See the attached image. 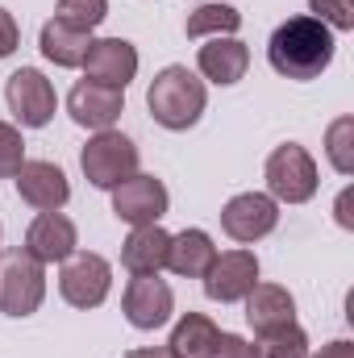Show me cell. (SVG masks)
<instances>
[{
  "mask_svg": "<svg viewBox=\"0 0 354 358\" xmlns=\"http://www.w3.org/2000/svg\"><path fill=\"white\" fill-rule=\"evenodd\" d=\"M196 67H200L204 80L229 88V84H238V80L246 76L250 50H246V42H238V38H208V42L196 50Z\"/></svg>",
  "mask_w": 354,
  "mask_h": 358,
  "instance_id": "16",
  "label": "cell"
},
{
  "mask_svg": "<svg viewBox=\"0 0 354 358\" xmlns=\"http://www.w3.org/2000/svg\"><path fill=\"white\" fill-rule=\"evenodd\" d=\"M238 25H242V13L234 4H213L208 0V4H200V8L187 13L183 34L187 38H234Z\"/></svg>",
  "mask_w": 354,
  "mask_h": 358,
  "instance_id": "22",
  "label": "cell"
},
{
  "mask_svg": "<svg viewBox=\"0 0 354 358\" xmlns=\"http://www.w3.org/2000/svg\"><path fill=\"white\" fill-rule=\"evenodd\" d=\"M317 163L304 146L296 142H283L271 150L267 159V196L275 204H304L317 196Z\"/></svg>",
  "mask_w": 354,
  "mask_h": 358,
  "instance_id": "3",
  "label": "cell"
},
{
  "mask_svg": "<svg viewBox=\"0 0 354 358\" xmlns=\"http://www.w3.org/2000/svg\"><path fill=\"white\" fill-rule=\"evenodd\" d=\"M121 308L134 329H163L176 313V292L159 275H134L121 296Z\"/></svg>",
  "mask_w": 354,
  "mask_h": 358,
  "instance_id": "9",
  "label": "cell"
},
{
  "mask_svg": "<svg viewBox=\"0 0 354 358\" xmlns=\"http://www.w3.org/2000/svg\"><path fill=\"white\" fill-rule=\"evenodd\" d=\"M21 42V29H17V17L8 8H0V59H8Z\"/></svg>",
  "mask_w": 354,
  "mask_h": 358,
  "instance_id": "29",
  "label": "cell"
},
{
  "mask_svg": "<svg viewBox=\"0 0 354 358\" xmlns=\"http://www.w3.org/2000/svg\"><path fill=\"white\" fill-rule=\"evenodd\" d=\"M309 8H313V17L317 21H325L330 29H354V0H309Z\"/></svg>",
  "mask_w": 354,
  "mask_h": 358,
  "instance_id": "27",
  "label": "cell"
},
{
  "mask_svg": "<svg viewBox=\"0 0 354 358\" xmlns=\"http://www.w3.org/2000/svg\"><path fill=\"white\" fill-rule=\"evenodd\" d=\"M55 17L92 34V29L108 17V0H59V13H55Z\"/></svg>",
  "mask_w": 354,
  "mask_h": 358,
  "instance_id": "25",
  "label": "cell"
},
{
  "mask_svg": "<svg viewBox=\"0 0 354 358\" xmlns=\"http://www.w3.org/2000/svg\"><path fill=\"white\" fill-rule=\"evenodd\" d=\"M4 100H8L13 117L21 121V129H42V125H50L55 104H59L55 84H50L38 67H21V71H13L8 84H4Z\"/></svg>",
  "mask_w": 354,
  "mask_h": 358,
  "instance_id": "6",
  "label": "cell"
},
{
  "mask_svg": "<svg viewBox=\"0 0 354 358\" xmlns=\"http://www.w3.org/2000/svg\"><path fill=\"white\" fill-rule=\"evenodd\" d=\"M259 283V259L255 250H225L213 259V267L204 271V296L217 304H234L246 300V292Z\"/></svg>",
  "mask_w": 354,
  "mask_h": 358,
  "instance_id": "10",
  "label": "cell"
},
{
  "mask_svg": "<svg viewBox=\"0 0 354 358\" xmlns=\"http://www.w3.org/2000/svg\"><path fill=\"white\" fill-rule=\"evenodd\" d=\"M42 296H46V267L38 259H29L25 250L8 255L0 267V313L29 317V313H38Z\"/></svg>",
  "mask_w": 354,
  "mask_h": 358,
  "instance_id": "5",
  "label": "cell"
},
{
  "mask_svg": "<svg viewBox=\"0 0 354 358\" xmlns=\"http://www.w3.org/2000/svg\"><path fill=\"white\" fill-rule=\"evenodd\" d=\"M204 104H208V88L200 76H192L187 67H163L155 76V84L146 88V108L150 117L163 125V129H192L200 117H204Z\"/></svg>",
  "mask_w": 354,
  "mask_h": 358,
  "instance_id": "2",
  "label": "cell"
},
{
  "mask_svg": "<svg viewBox=\"0 0 354 358\" xmlns=\"http://www.w3.org/2000/svg\"><path fill=\"white\" fill-rule=\"evenodd\" d=\"M213 259H217V246H213V238L204 229H183L167 246V267L176 275H183V279H204Z\"/></svg>",
  "mask_w": 354,
  "mask_h": 358,
  "instance_id": "20",
  "label": "cell"
},
{
  "mask_svg": "<svg viewBox=\"0 0 354 358\" xmlns=\"http://www.w3.org/2000/svg\"><path fill=\"white\" fill-rule=\"evenodd\" d=\"M108 287H113V267H108V259L84 250V255H71V259L63 263L59 292H63V300H67L71 308H100L104 296H108Z\"/></svg>",
  "mask_w": 354,
  "mask_h": 358,
  "instance_id": "8",
  "label": "cell"
},
{
  "mask_svg": "<svg viewBox=\"0 0 354 358\" xmlns=\"http://www.w3.org/2000/svg\"><path fill=\"white\" fill-rule=\"evenodd\" d=\"M217 325H213V317H204V313H183L176 321V329H171V342H167V350L176 358H204L213 350V342H217Z\"/></svg>",
  "mask_w": 354,
  "mask_h": 358,
  "instance_id": "21",
  "label": "cell"
},
{
  "mask_svg": "<svg viewBox=\"0 0 354 358\" xmlns=\"http://www.w3.org/2000/svg\"><path fill=\"white\" fill-rule=\"evenodd\" d=\"M167 204H171V196H167L163 179L142 176V171H134L129 179H121L113 187V213L125 225H159Z\"/></svg>",
  "mask_w": 354,
  "mask_h": 358,
  "instance_id": "7",
  "label": "cell"
},
{
  "mask_svg": "<svg viewBox=\"0 0 354 358\" xmlns=\"http://www.w3.org/2000/svg\"><path fill=\"white\" fill-rule=\"evenodd\" d=\"M80 246V234H76V221L63 217V213H38L34 225L25 229V255L38 259L42 267L46 263H67Z\"/></svg>",
  "mask_w": 354,
  "mask_h": 358,
  "instance_id": "13",
  "label": "cell"
},
{
  "mask_svg": "<svg viewBox=\"0 0 354 358\" xmlns=\"http://www.w3.org/2000/svg\"><path fill=\"white\" fill-rule=\"evenodd\" d=\"M13 179H17L21 200H25L29 208H38V213H59V208L71 200V183L63 176V167H55V163H46V159L21 163V171Z\"/></svg>",
  "mask_w": 354,
  "mask_h": 358,
  "instance_id": "14",
  "label": "cell"
},
{
  "mask_svg": "<svg viewBox=\"0 0 354 358\" xmlns=\"http://www.w3.org/2000/svg\"><path fill=\"white\" fill-rule=\"evenodd\" d=\"M250 358H309V334L300 325L259 334V342L250 346Z\"/></svg>",
  "mask_w": 354,
  "mask_h": 358,
  "instance_id": "23",
  "label": "cell"
},
{
  "mask_svg": "<svg viewBox=\"0 0 354 358\" xmlns=\"http://www.w3.org/2000/svg\"><path fill=\"white\" fill-rule=\"evenodd\" d=\"M334 50H338L334 29L325 21H317V17H288L271 34V42H267L271 67L283 80H300V84L304 80H317L334 63Z\"/></svg>",
  "mask_w": 354,
  "mask_h": 358,
  "instance_id": "1",
  "label": "cell"
},
{
  "mask_svg": "<svg viewBox=\"0 0 354 358\" xmlns=\"http://www.w3.org/2000/svg\"><path fill=\"white\" fill-rule=\"evenodd\" d=\"M125 358H176L167 346H142V350H129Z\"/></svg>",
  "mask_w": 354,
  "mask_h": 358,
  "instance_id": "31",
  "label": "cell"
},
{
  "mask_svg": "<svg viewBox=\"0 0 354 358\" xmlns=\"http://www.w3.org/2000/svg\"><path fill=\"white\" fill-rule=\"evenodd\" d=\"M338 221H342L346 229H351V225H354V217H351V187H346V192L338 196Z\"/></svg>",
  "mask_w": 354,
  "mask_h": 358,
  "instance_id": "32",
  "label": "cell"
},
{
  "mask_svg": "<svg viewBox=\"0 0 354 358\" xmlns=\"http://www.w3.org/2000/svg\"><path fill=\"white\" fill-rule=\"evenodd\" d=\"M25 163V142H21V129L0 121V179H13Z\"/></svg>",
  "mask_w": 354,
  "mask_h": 358,
  "instance_id": "26",
  "label": "cell"
},
{
  "mask_svg": "<svg viewBox=\"0 0 354 358\" xmlns=\"http://www.w3.org/2000/svg\"><path fill=\"white\" fill-rule=\"evenodd\" d=\"M325 155L334 163L338 176H351L354 171V117H338L325 134Z\"/></svg>",
  "mask_w": 354,
  "mask_h": 358,
  "instance_id": "24",
  "label": "cell"
},
{
  "mask_svg": "<svg viewBox=\"0 0 354 358\" xmlns=\"http://www.w3.org/2000/svg\"><path fill=\"white\" fill-rule=\"evenodd\" d=\"M167 246L171 234L163 225H134V234L121 246V263L129 275H159L167 267Z\"/></svg>",
  "mask_w": 354,
  "mask_h": 358,
  "instance_id": "18",
  "label": "cell"
},
{
  "mask_svg": "<svg viewBox=\"0 0 354 358\" xmlns=\"http://www.w3.org/2000/svg\"><path fill=\"white\" fill-rule=\"evenodd\" d=\"M313 358H354V342H330V346H321V355Z\"/></svg>",
  "mask_w": 354,
  "mask_h": 358,
  "instance_id": "30",
  "label": "cell"
},
{
  "mask_svg": "<svg viewBox=\"0 0 354 358\" xmlns=\"http://www.w3.org/2000/svg\"><path fill=\"white\" fill-rule=\"evenodd\" d=\"M96 42L88 29H76V25H67V21H46L42 25V34H38V46H42V55L55 63V67H84V59H88V46Z\"/></svg>",
  "mask_w": 354,
  "mask_h": 358,
  "instance_id": "19",
  "label": "cell"
},
{
  "mask_svg": "<svg viewBox=\"0 0 354 358\" xmlns=\"http://www.w3.org/2000/svg\"><path fill=\"white\" fill-rule=\"evenodd\" d=\"M204 358H250V346H246L238 334H217L213 350H208Z\"/></svg>",
  "mask_w": 354,
  "mask_h": 358,
  "instance_id": "28",
  "label": "cell"
},
{
  "mask_svg": "<svg viewBox=\"0 0 354 358\" xmlns=\"http://www.w3.org/2000/svg\"><path fill=\"white\" fill-rule=\"evenodd\" d=\"M279 225V204L267 192H242L221 208V229L234 242H259Z\"/></svg>",
  "mask_w": 354,
  "mask_h": 358,
  "instance_id": "12",
  "label": "cell"
},
{
  "mask_svg": "<svg viewBox=\"0 0 354 358\" xmlns=\"http://www.w3.org/2000/svg\"><path fill=\"white\" fill-rule=\"evenodd\" d=\"M80 167H84V176H88L92 187L113 192L121 179H129L138 171V146L125 134H117V129H100L88 146H84Z\"/></svg>",
  "mask_w": 354,
  "mask_h": 358,
  "instance_id": "4",
  "label": "cell"
},
{
  "mask_svg": "<svg viewBox=\"0 0 354 358\" xmlns=\"http://www.w3.org/2000/svg\"><path fill=\"white\" fill-rule=\"evenodd\" d=\"M67 113H71V121L76 125H84V129H113L117 125V117L125 113V92L117 88H100V84H88V80H80L71 96H67Z\"/></svg>",
  "mask_w": 354,
  "mask_h": 358,
  "instance_id": "15",
  "label": "cell"
},
{
  "mask_svg": "<svg viewBox=\"0 0 354 358\" xmlns=\"http://www.w3.org/2000/svg\"><path fill=\"white\" fill-rule=\"evenodd\" d=\"M134 76H138V50H134V42H125V38H100V42L88 46V59H84V80L88 84L125 92Z\"/></svg>",
  "mask_w": 354,
  "mask_h": 358,
  "instance_id": "11",
  "label": "cell"
},
{
  "mask_svg": "<svg viewBox=\"0 0 354 358\" xmlns=\"http://www.w3.org/2000/svg\"><path fill=\"white\" fill-rule=\"evenodd\" d=\"M246 321L255 334H271L283 325H296V300L279 283H255L246 292Z\"/></svg>",
  "mask_w": 354,
  "mask_h": 358,
  "instance_id": "17",
  "label": "cell"
}]
</instances>
